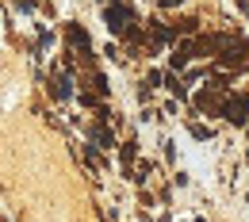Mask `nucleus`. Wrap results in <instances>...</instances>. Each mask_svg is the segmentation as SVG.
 Instances as JSON below:
<instances>
[{
	"label": "nucleus",
	"instance_id": "obj_1",
	"mask_svg": "<svg viewBox=\"0 0 249 222\" xmlns=\"http://www.w3.org/2000/svg\"><path fill=\"white\" fill-rule=\"evenodd\" d=\"M226 119H230V123H242V119H246V100H230V103H226Z\"/></svg>",
	"mask_w": 249,
	"mask_h": 222
},
{
	"label": "nucleus",
	"instance_id": "obj_2",
	"mask_svg": "<svg viewBox=\"0 0 249 222\" xmlns=\"http://www.w3.org/2000/svg\"><path fill=\"white\" fill-rule=\"evenodd\" d=\"M107 27H111V31H123V27H126V12H123V8H115V12L107 8Z\"/></svg>",
	"mask_w": 249,
	"mask_h": 222
},
{
	"label": "nucleus",
	"instance_id": "obj_3",
	"mask_svg": "<svg viewBox=\"0 0 249 222\" xmlns=\"http://www.w3.org/2000/svg\"><path fill=\"white\" fill-rule=\"evenodd\" d=\"M69 38H73L81 50H89V34H85V31H77V27H73V31H69Z\"/></svg>",
	"mask_w": 249,
	"mask_h": 222
},
{
	"label": "nucleus",
	"instance_id": "obj_4",
	"mask_svg": "<svg viewBox=\"0 0 249 222\" xmlns=\"http://www.w3.org/2000/svg\"><path fill=\"white\" fill-rule=\"evenodd\" d=\"M54 92H58V100H65V96H69V81H65V77L58 81V88H54Z\"/></svg>",
	"mask_w": 249,
	"mask_h": 222
},
{
	"label": "nucleus",
	"instance_id": "obj_5",
	"mask_svg": "<svg viewBox=\"0 0 249 222\" xmlns=\"http://www.w3.org/2000/svg\"><path fill=\"white\" fill-rule=\"evenodd\" d=\"M161 4H180V0H161Z\"/></svg>",
	"mask_w": 249,
	"mask_h": 222
}]
</instances>
